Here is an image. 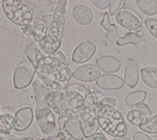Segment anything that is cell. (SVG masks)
<instances>
[{
  "mask_svg": "<svg viewBox=\"0 0 157 140\" xmlns=\"http://www.w3.org/2000/svg\"><path fill=\"white\" fill-rule=\"evenodd\" d=\"M68 1H58L54 9L52 21L49 25L46 38L39 43L46 55H54L61 47V40L66 21V7Z\"/></svg>",
  "mask_w": 157,
  "mask_h": 140,
  "instance_id": "6da1fadb",
  "label": "cell"
},
{
  "mask_svg": "<svg viewBox=\"0 0 157 140\" xmlns=\"http://www.w3.org/2000/svg\"><path fill=\"white\" fill-rule=\"evenodd\" d=\"M116 101L114 98L105 96L100 92L93 91L88 93L86 97L83 110L79 117L84 136L90 138L96 134L98 130V124L97 121L98 108L103 104H109L116 106Z\"/></svg>",
  "mask_w": 157,
  "mask_h": 140,
  "instance_id": "7a4b0ae2",
  "label": "cell"
},
{
  "mask_svg": "<svg viewBox=\"0 0 157 140\" xmlns=\"http://www.w3.org/2000/svg\"><path fill=\"white\" fill-rule=\"evenodd\" d=\"M97 121L106 134L114 138L124 137L127 133V124L123 114L115 106L103 104L98 108Z\"/></svg>",
  "mask_w": 157,
  "mask_h": 140,
  "instance_id": "3957f363",
  "label": "cell"
},
{
  "mask_svg": "<svg viewBox=\"0 0 157 140\" xmlns=\"http://www.w3.org/2000/svg\"><path fill=\"white\" fill-rule=\"evenodd\" d=\"M36 72L57 82H68L72 76L68 65L53 55H46L40 50L36 61Z\"/></svg>",
  "mask_w": 157,
  "mask_h": 140,
  "instance_id": "277c9868",
  "label": "cell"
},
{
  "mask_svg": "<svg viewBox=\"0 0 157 140\" xmlns=\"http://www.w3.org/2000/svg\"><path fill=\"white\" fill-rule=\"evenodd\" d=\"M32 88L36 100V110L50 108L54 94L64 92V88L60 83L38 72L32 83Z\"/></svg>",
  "mask_w": 157,
  "mask_h": 140,
  "instance_id": "5b68a950",
  "label": "cell"
},
{
  "mask_svg": "<svg viewBox=\"0 0 157 140\" xmlns=\"http://www.w3.org/2000/svg\"><path fill=\"white\" fill-rule=\"evenodd\" d=\"M2 9L8 20L20 27H27L33 21L32 7L23 1L3 0Z\"/></svg>",
  "mask_w": 157,
  "mask_h": 140,
  "instance_id": "8992f818",
  "label": "cell"
},
{
  "mask_svg": "<svg viewBox=\"0 0 157 140\" xmlns=\"http://www.w3.org/2000/svg\"><path fill=\"white\" fill-rule=\"evenodd\" d=\"M101 25L107 32L106 34L107 40L112 43H116L119 47H123L127 44H133L137 47L140 43L145 42V40L139 35L134 33H127L124 36H120L118 33L116 25L110 23L109 14L107 12L104 13Z\"/></svg>",
  "mask_w": 157,
  "mask_h": 140,
  "instance_id": "52a82bcc",
  "label": "cell"
},
{
  "mask_svg": "<svg viewBox=\"0 0 157 140\" xmlns=\"http://www.w3.org/2000/svg\"><path fill=\"white\" fill-rule=\"evenodd\" d=\"M36 74V68L29 59L21 61L17 65L13 72V81L14 88L24 89L32 84Z\"/></svg>",
  "mask_w": 157,
  "mask_h": 140,
  "instance_id": "ba28073f",
  "label": "cell"
},
{
  "mask_svg": "<svg viewBox=\"0 0 157 140\" xmlns=\"http://www.w3.org/2000/svg\"><path fill=\"white\" fill-rule=\"evenodd\" d=\"M35 115L39 129L47 135V138L56 137L60 134L61 131L50 108L36 110Z\"/></svg>",
  "mask_w": 157,
  "mask_h": 140,
  "instance_id": "9c48e42d",
  "label": "cell"
},
{
  "mask_svg": "<svg viewBox=\"0 0 157 140\" xmlns=\"http://www.w3.org/2000/svg\"><path fill=\"white\" fill-rule=\"evenodd\" d=\"M116 21L130 33H139L142 29V21L140 16L132 9L124 7L115 16Z\"/></svg>",
  "mask_w": 157,
  "mask_h": 140,
  "instance_id": "30bf717a",
  "label": "cell"
},
{
  "mask_svg": "<svg viewBox=\"0 0 157 140\" xmlns=\"http://www.w3.org/2000/svg\"><path fill=\"white\" fill-rule=\"evenodd\" d=\"M102 76V71L95 64L88 63L75 68L72 72L74 79L81 82L92 83L98 80Z\"/></svg>",
  "mask_w": 157,
  "mask_h": 140,
  "instance_id": "8fae6325",
  "label": "cell"
},
{
  "mask_svg": "<svg viewBox=\"0 0 157 140\" xmlns=\"http://www.w3.org/2000/svg\"><path fill=\"white\" fill-rule=\"evenodd\" d=\"M97 46L93 41L86 40L77 45L73 50L71 60L77 64H83L93 58L96 53Z\"/></svg>",
  "mask_w": 157,
  "mask_h": 140,
  "instance_id": "7c38bea8",
  "label": "cell"
},
{
  "mask_svg": "<svg viewBox=\"0 0 157 140\" xmlns=\"http://www.w3.org/2000/svg\"><path fill=\"white\" fill-rule=\"evenodd\" d=\"M62 93H55L51 99L50 108L52 111H54L59 117H63L65 118H78L79 119L81 113H77L75 110L69 107L63 100Z\"/></svg>",
  "mask_w": 157,
  "mask_h": 140,
  "instance_id": "4fadbf2b",
  "label": "cell"
},
{
  "mask_svg": "<svg viewBox=\"0 0 157 140\" xmlns=\"http://www.w3.org/2000/svg\"><path fill=\"white\" fill-rule=\"evenodd\" d=\"M97 86L105 91H118L124 85V80L120 76L104 74L96 81Z\"/></svg>",
  "mask_w": 157,
  "mask_h": 140,
  "instance_id": "5bb4252c",
  "label": "cell"
},
{
  "mask_svg": "<svg viewBox=\"0 0 157 140\" xmlns=\"http://www.w3.org/2000/svg\"><path fill=\"white\" fill-rule=\"evenodd\" d=\"M47 22L43 20H38L33 22L27 27L23 28L24 33L31 35L36 42L40 43L44 40L47 33Z\"/></svg>",
  "mask_w": 157,
  "mask_h": 140,
  "instance_id": "9a60e30c",
  "label": "cell"
},
{
  "mask_svg": "<svg viewBox=\"0 0 157 140\" xmlns=\"http://www.w3.org/2000/svg\"><path fill=\"white\" fill-rule=\"evenodd\" d=\"M72 18L78 25L86 26L93 21L94 14L90 8L84 4H78L75 6L71 11Z\"/></svg>",
  "mask_w": 157,
  "mask_h": 140,
  "instance_id": "2e32d148",
  "label": "cell"
},
{
  "mask_svg": "<svg viewBox=\"0 0 157 140\" xmlns=\"http://www.w3.org/2000/svg\"><path fill=\"white\" fill-rule=\"evenodd\" d=\"M15 117L17 120L15 130L17 131H26L32 125L34 119V114L32 108L23 107L16 112Z\"/></svg>",
  "mask_w": 157,
  "mask_h": 140,
  "instance_id": "e0dca14e",
  "label": "cell"
},
{
  "mask_svg": "<svg viewBox=\"0 0 157 140\" xmlns=\"http://www.w3.org/2000/svg\"><path fill=\"white\" fill-rule=\"evenodd\" d=\"M139 80V69L137 62L133 58H129L127 61L124 72V83L127 87L134 88Z\"/></svg>",
  "mask_w": 157,
  "mask_h": 140,
  "instance_id": "ac0fdd59",
  "label": "cell"
},
{
  "mask_svg": "<svg viewBox=\"0 0 157 140\" xmlns=\"http://www.w3.org/2000/svg\"><path fill=\"white\" fill-rule=\"evenodd\" d=\"M96 65L105 73H116L121 68V62L113 56L104 55L96 60Z\"/></svg>",
  "mask_w": 157,
  "mask_h": 140,
  "instance_id": "d6986e66",
  "label": "cell"
},
{
  "mask_svg": "<svg viewBox=\"0 0 157 140\" xmlns=\"http://www.w3.org/2000/svg\"><path fill=\"white\" fill-rule=\"evenodd\" d=\"M63 100L71 109L75 110L77 113H82L84 105H85L86 98H84L80 94L75 91H64Z\"/></svg>",
  "mask_w": 157,
  "mask_h": 140,
  "instance_id": "ffe728a7",
  "label": "cell"
},
{
  "mask_svg": "<svg viewBox=\"0 0 157 140\" xmlns=\"http://www.w3.org/2000/svg\"><path fill=\"white\" fill-rule=\"evenodd\" d=\"M62 131L67 133L74 140H83L84 134L80 124V120L78 118H68L64 123Z\"/></svg>",
  "mask_w": 157,
  "mask_h": 140,
  "instance_id": "44dd1931",
  "label": "cell"
},
{
  "mask_svg": "<svg viewBox=\"0 0 157 140\" xmlns=\"http://www.w3.org/2000/svg\"><path fill=\"white\" fill-rule=\"evenodd\" d=\"M17 120L10 109H3L0 113V131L10 132L15 129Z\"/></svg>",
  "mask_w": 157,
  "mask_h": 140,
  "instance_id": "7402d4cb",
  "label": "cell"
},
{
  "mask_svg": "<svg viewBox=\"0 0 157 140\" xmlns=\"http://www.w3.org/2000/svg\"><path fill=\"white\" fill-rule=\"evenodd\" d=\"M141 77L146 86L157 89V68L153 66L144 67L141 69Z\"/></svg>",
  "mask_w": 157,
  "mask_h": 140,
  "instance_id": "603a6c76",
  "label": "cell"
},
{
  "mask_svg": "<svg viewBox=\"0 0 157 140\" xmlns=\"http://www.w3.org/2000/svg\"><path fill=\"white\" fill-rule=\"evenodd\" d=\"M127 120L130 124L134 126H138V127L148 122V119H149L146 113L140 110L134 109V108L127 113Z\"/></svg>",
  "mask_w": 157,
  "mask_h": 140,
  "instance_id": "cb8c5ba5",
  "label": "cell"
},
{
  "mask_svg": "<svg viewBox=\"0 0 157 140\" xmlns=\"http://www.w3.org/2000/svg\"><path fill=\"white\" fill-rule=\"evenodd\" d=\"M137 8L145 15L154 16L157 14V1L155 0H137Z\"/></svg>",
  "mask_w": 157,
  "mask_h": 140,
  "instance_id": "d4e9b609",
  "label": "cell"
},
{
  "mask_svg": "<svg viewBox=\"0 0 157 140\" xmlns=\"http://www.w3.org/2000/svg\"><path fill=\"white\" fill-rule=\"evenodd\" d=\"M146 91L143 90L130 92V94L127 95V97L125 99L126 104L128 106H130V107H134V106H136L137 105L144 103V101L146 99Z\"/></svg>",
  "mask_w": 157,
  "mask_h": 140,
  "instance_id": "484cf974",
  "label": "cell"
},
{
  "mask_svg": "<svg viewBox=\"0 0 157 140\" xmlns=\"http://www.w3.org/2000/svg\"><path fill=\"white\" fill-rule=\"evenodd\" d=\"M142 131L151 134H157V114L148 119V122L139 126Z\"/></svg>",
  "mask_w": 157,
  "mask_h": 140,
  "instance_id": "4316f807",
  "label": "cell"
},
{
  "mask_svg": "<svg viewBox=\"0 0 157 140\" xmlns=\"http://www.w3.org/2000/svg\"><path fill=\"white\" fill-rule=\"evenodd\" d=\"M126 2L127 1H117V0L111 1L110 6H109V15L116 16V14L119 11L124 8Z\"/></svg>",
  "mask_w": 157,
  "mask_h": 140,
  "instance_id": "83f0119b",
  "label": "cell"
},
{
  "mask_svg": "<svg viewBox=\"0 0 157 140\" xmlns=\"http://www.w3.org/2000/svg\"><path fill=\"white\" fill-rule=\"evenodd\" d=\"M145 26L148 33L157 39V19L152 18H147L145 21Z\"/></svg>",
  "mask_w": 157,
  "mask_h": 140,
  "instance_id": "f1b7e54d",
  "label": "cell"
},
{
  "mask_svg": "<svg viewBox=\"0 0 157 140\" xmlns=\"http://www.w3.org/2000/svg\"><path fill=\"white\" fill-rule=\"evenodd\" d=\"M64 91H75L77 93L80 94L84 98L86 97L87 95V90L86 87L82 84H71L64 88Z\"/></svg>",
  "mask_w": 157,
  "mask_h": 140,
  "instance_id": "f546056e",
  "label": "cell"
},
{
  "mask_svg": "<svg viewBox=\"0 0 157 140\" xmlns=\"http://www.w3.org/2000/svg\"><path fill=\"white\" fill-rule=\"evenodd\" d=\"M40 52V50L38 49L37 47H29L26 50V56L27 58L36 66V61H37L38 55L39 53Z\"/></svg>",
  "mask_w": 157,
  "mask_h": 140,
  "instance_id": "4dcf8cb0",
  "label": "cell"
},
{
  "mask_svg": "<svg viewBox=\"0 0 157 140\" xmlns=\"http://www.w3.org/2000/svg\"><path fill=\"white\" fill-rule=\"evenodd\" d=\"M92 4L95 7L100 10H105L109 8L111 4L110 0H92Z\"/></svg>",
  "mask_w": 157,
  "mask_h": 140,
  "instance_id": "1f68e13d",
  "label": "cell"
},
{
  "mask_svg": "<svg viewBox=\"0 0 157 140\" xmlns=\"http://www.w3.org/2000/svg\"><path fill=\"white\" fill-rule=\"evenodd\" d=\"M134 109H137V110H140L141 111H143L145 113H146L147 116L148 117H152V111H151V109L149 108V106H148L145 103H141V104L137 105V106H134Z\"/></svg>",
  "mask_w": 157,
  "mask_h": 140,
  "instance_id": "d6a6232c",
  "label": "cell"
},
{
  "mask_svg": "<svg viewBox=\"0 0 157 140\" xmlns=\"http://www.w3.org/2000/svg\"><path fill=\"white\" fill-rule=\"evenodd\" d=\"M134 140H152L148 135L145 133L141 132V131H136L133 135Z\"/></svg>",
  "mask_w": 157,
  "mask_h": 140,
  "instance_id": "836d02e7",
  "label": "cell"
},
{
  "mask_svg": "<svg viewBox=\"0 0 157 140\" xmlns=\"http://www.w3.org/2000/svg\"><path fill=\"white\" fill-rule=\"evenodd\" d=\"M48 140H70L71 137L65 133L64 131H61L60 132L57 136L56 137H53V138H47Z\"/></svg>",
  "mask_w": 157,
  "mask_h": 140,
  "instance_id": "e575fe53",
  "label": "cell"
},
{
  "mask_svg": "<svg viewBox=\"0 0 157 140\" xmlns=\"http://www.w3.org/2000/svg\"><path fill=\"white\" fill-rule=\"evenodd\" d=\"M14 138V135H13L10 132L0 131V140H12L13 138Z\"/></svg>",
  "mask_w": 157,
  "mask_h": 140,
  "instance_id": "d590c367",
  "label": "cell"
},
{
  "mask_svg": "<svg viewBox=\"0 0 157 140\" xmlns=\"http://www.w3.org/2000/svg\"><path fill=\"white\" fill-rule=\"evenodd\" d=\"M88 140H109L108 139L107 137L104 135L103 133H96L93 136H91L89 138Z\"/></svg>",
  "mask_w": 157,
  "mask_h": 140,
  "instance_id": "8d00e7d4",
  "label": "cell"
},
{
  "mask_svg": "<svg viewBox=\"0 0 157 140\" xmlns=\"http://www.w3.org/2000/svg\"><path fill=\"white\" fill-rule=\"evenodd\" d=\"M53 56H54V57H56L57 58L60 59L61 61H64V63H66L67 65H68V61H67L66 57L64 55V54H63L61 51H57V52L56 53V54H54Z\"/></svg>",
  "mask_w": 157,
  "mask_h": 140,
  "instance_id": "74e56055",
  "label": "cell"
},
{
  "mask_svg": "<svg viewBox=\"0 0 157 140\" xmlns=\"http://www.w3.org/2000/svg\"><path fill=\"white\" fill-rule=\"evenodd\" d=\"M68 118H65V117H58V127L60 128V131H62L63 128H64V123L66 121V120Z\"/></svg>",
  "mask_w": 157,
  "mask_h": 140,
  "instance_id": "f35d334b",
  "label": "cell"
},
{
  "mask_svg": "<svg viewBox=\"0 0 157 140\" xmlns=\"http://www.w3.org/2000/svg\"><path fill=\"white\" fill-rule=\"evenodd\" d=\"M12 140H34L33 138H31V137H22V138H17V137H15L14 138H13Z\"/></svg>",
  "mask_w": 157,
  "mask_h": 140,
  "instance_id": "ab89813d",
  "label": "cell"
},
{
  "mask_svg": "<svg viewBox=\"0 0 157 140\" xmlns=\"http://www.w3.org/2000/svg\"><path fill=\"white\" fill-rule=\"evenodd\" d=\"M113 140H132L131 138H128V137H121V138H115Z\"/></svg>",
  "mask_w": 157,
  "mask_h": 140,
  "instance_id": "60d3db41",
  "label": "cell"
},
{
  "mask_svg": "<svg viewBox=\"0 0 157 140\" xmlns=\"http://www.w3.org/2000/svg\"><path fill=\"white\" fill-rule=\"evenodd\" d=\"M33 139L34 140H48L47 138H33Z\"/></svg>",
  "mask_w": 157,
  "mask_h": 140,
  "instance_id": "b9f144b4",
  "label": "cell"
},
{
  "mask_svg": "<svg viewBox=\"0 0 157 140\" xmlns=\"http://www.w3.org/2000/svg\"><path fill=\"white\" fill-rule=\"evenodd\" d=\"M0 113H1V110H0Z\"/></svg>",
  "mask_w": 157,
  "mask_h": 140,
  "instance_id": "7bdbcfd3",
  "label": "cell"
}]
</instances>
